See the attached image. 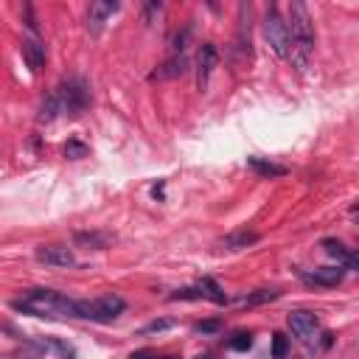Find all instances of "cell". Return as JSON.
Segmentation results:
<instances>
[{"label":"cell","instance_id":"7","mask_svg":"<svg viewBox=\"0 0 359 359\" xmlns=\"http://www.w3.org/2000/svg\"><path fill=\"white\" fill-rule=\"evenodd\" d=\"M34 255L45 266H76L79 264L76 255H73V250L65 247V244H39Z\"/></svg>","mask_w":359,"mask_h":359},{"label":"cell","instance_id":"14","mask_svg":"<svg viewBox=\"0 0 359 359\" xmlns=\"http://www.w3.org/2000/svg\"><path fill=\"white\" fill-rule=\"evenodd\" d=\"M182 73H188V56H185V53H171V56L151 73V79H177V76H182Z\"/></svg>","mask_w":359,"mask_h":359},{"label":"cell","instance_id":"6","mask_svg":"<svg viewBox=\"0 0 359 359\" xmlns=\"http://www.w3.org/2000/svg\"><path fill=\"white\" fill-rule=\"evenodd\" d=\"M264 36H266L269 48L275 50V56L289 59V28H286V20L280 17V11L275 6L266 8V14H264Z\"/></svg>","mask_w":359,"mask_h":359},{"label":"cell","instance_id":"10","mask_svg":"<svg viewBox=\"0 0 359 359\" xmlns=\"http://www.w3.org/2000/svg\"><path fill=\"white\" fill-rule=\"evenodd\" d=\"M20 50H22V59H25V65H28V70L31 73H39L42 67H45V59H48V53H45V45H42V39L39 36H22V45H20Z\"/></svg>","mask_w":359,"mask_h":359},{"label":"cell","instance_id":"9","mask_svg":"<svg viewBox=\"0 0 359 359\" xmlns=\"http://www.w3.org/2000/svg\"><path fill=\"white\" fill-rule=\"evenodd\" d=\"M216 62H219L216 45H213V42H202L199 56H196V87H199V90H205V84H208V79H210Z\"/></svg>","mask_w":359,"mask_h":359},{"label":"cell","instance_id":"18","mask_svg":"<svg viewBox=\"0 0 359 359\" xmlns=\"http://www.w3.org/2000/svg\"><path fill=\"white\" fill-rule=\"evenodd\" d=\"M14 359H45V342L28 339V342L22 345V351L14 353Z\"/></svg>","mask_w":359,"mask_h":359},{"label":"cell","instance_id":"26","mask_svg":"<svg viewBox=\"0 0 359 359\" xmlns=\"http://www.w3.org/2000/svg\"><path fill=\"white\" fill-rule=\"evenodd\" d=\"M222 328V320H205V323H196V331H202V334H213V331H219Z\"/></svg>","mask_w":359,"mask_h":359},{"label":"cell","instance_id":"3","mask_svg":"<svg viewBox=\"0 0 359 359\" xmlns=\"http://www.w3.org/2000/svg\"><path fill=\"white\" fill-rule=\"evenodd\" d=\"M286 28H289V59L303 73L309 67L311 53H314V25H311V17H309L306 3L294 0L289 6Z\"/></svg>","mask_w":359,"mask_h":359},{"label":"cell","instance_id":"23","mask_svg":"<svg viewBox=\"0 0 359 359\" xmlns=\"http://www.w3.org/2000/svg\"><path fill=\"white\" fill-rule=\"evenodd\" d=\"M171 300H202V294H199V289H196V283H194V286L177 289V292L171 294Z\"/></svg>","mask_w":359,"mask_h":359},{"label":"cell","instance_id":"22","mask_svg":"<svg viewBox=\"0 0 359 359\" xmlns=\"http://www.w3.org/2000/svg\"><path fill=\"white\" fill-rule=\"evenodd\" d=\"M87 154V146L81 143V140H67V146H65V157H70V160H79V157H84Z\"/></svg>","mask_w":359,"mask_h":359},{"label":"cell","instance_id":"1","mask_svg":"<svg viewBox=\"0 0 359 359\" xmlns=\"http://www.w3.org/2000/svg\"><path fill=\"white\" fill-rule=\"evenodd\" d=\"M90 107V84L79 76H67L62 79L53 93L42 101V109H39V121H53L59 115H81L84 109Z\"/></svg>","mask_w":359,"mask_h":359},{"label":"cell","instance_id":"20","mask_svg":"<svg viewBox=\"0 0 359 359\" xmlns=\"http://www.w3.org/2000/svg\"><path fill=\"white\" fill-rule=\"evenodd\" d=\"M272 359H283L286 353H289V337L286 334H280V331H275L272 334Z\"/></svg>","mask_w":359,"mask_h":359},{"label":"cell","instance_id":"8","mask_svg":"<svg viewBox=\"0 0 359 359\" xmlns=\"http://www.w3.org/2000/svg\"><path fill=\"white\" fill-rule=\"evenodd\" d=\"M345 278L342 266H317V269H300V280L309 286H339Z\"/></svg>","mask_w":359,"mask_h":359},{"label":"cell","instance_id":"27","mask_svg":"<svg viewBox=\"0 0 359 359\" xmlns=\"http://www.w3.org/2000/svg\"><path fill=\"white\" fill-rule=\"evenodd\" d=\"M129 359H157V356H151L149 351H137V353H132Z\"/></svg>","mask_w":359,"mask_h":359},{"label":"cell","instance_id":"12","mask_svg":"<svg viewBox=\"0 0 359 359\" xmlns=\"http://www.w3.org/2000/svg\"><path fill=\"white\" fill-rule=\"evenodd\" d=\"M323 250H325L331 258H337V266H342L345 272L356 269V255H353V250H348L339 238H323Z\"/></svg>","mask_w":359,"mask_h":359},{"label":"cell","instance_id":"5","mask_svg":"<svg viewBox=\"0 0 359 359\" xmlns=\"http://www.w3.org/2000/svg\"><path fill=\"white\" fill-rule=\"evenodd\" d=\"M286 325L292 331V337L297 342H303L306 348H314V342L320 339V320L314 311H306V309H294L286 314Z\"/></svg>","mask_w":359,"mask_h":359},{"label":"cell","instance_id":"11","mask_svg":"<svg viewBox=\"0 0 359 359\" xmlns=\"http://www.w3.org/2000/svg\"><path fill=\"white\" fill-rule=\"evenodd\" d=\"M118 11H121V3H112V0L90 3V8H87V28H90L93 34H98V31L104 28V22H107L112 14H118Z\"/></svg>","mask_w":359,"mask_h":359},{"label":"cell","instance_id":"28","mask_svg":"<svg viewBox=\"0 0 359 359\" xmlns=\"http://www.w3.org/2000/svg\"><path fill=\"white\" fill-rule=\"evenodd\" d=\"M157 359H174V356H157Z\"/></svg>","mask_w":359,"mask_h":359},{"label":"cell","instance_id":"21","mask_svg":"<svg viewBox=\"0 0 359 359\" xmlns=\"http://www.w3.org/2000/svg\"><path fill=\"white\" fill-rule=\"evenodd\" d=\"M227 348H230V351H247V348H252V334H250V331L233 334V337L227 339Z\"/></svg>","mask_w":359,"mask_h":359},{"label":"cell","instance_id":"25","mask_svg":"<svg viewBox=\"0 0 359 359\" xmlns=\"http://www.w3.org/2000/svg\"><path fill=\"white\" fill-rule=\"evenodd\" d=\"M174 325V320H151L149 325H143L140 328V334H154V331H165V328H171Z\"/></svg>","mask_w":359,"mask_h":359},{"label":"cell","instance_id":"15","mask_svg":"<svg viewBox=\"0 0 359 359\" xmlns=\"http://www.w3.org/2000/svg\"><path fill=\"white\" fill-rule=\"evenodd\" d=\"M247 165H250L261 180H278V177L286 174V165H278V163H272V160H266V157H247Z\"/></svg>","mask_w":359,"mask_h":359},{"label":"cell","instance_id":"2","mask_svg":"<svg viewBox=\"0 0 359 359\" xmlns=\"http://www.w3.org/2000/svg\"><path fill=\"white\" fill-rule=\"evenodd\" d=\"M11 309L31 317L59 320V317H76V300L56 292V289H28L22 297L11 300Z\"/></svg>","mask_w":359,"mask_h":359},{"label":"cell","instance_id":"17","mask_svg":"<svg viewBox=\"0 0 359 359\" xmlns=\"http://www.w3.org/2000/svg\"><path fill=\"white\" fill-rule=\"evenodd\" d=\"M278 297H280V289H255V292L241 294L236 303L238 306H264V303H272Z\"/></svg>","mask_w":359,"mask_h":359},{"label":"cell","instance_id":"4","mask_svg":"<svg viewBox=\"0 0 359 359\" xmlns=\"http://www.w3.org/2000/svg\"><path fill=\"white\" fill-rule=\"evenodd\" d=\"M126 300L121 294H101L93 300H76V317L90 323H112L123 314Z\"/></svg>","mask_w":359,"mask_h":359},{"label":"cell","instance_id":"16","mask_svg":"<svg viewBox=\"0 0 359 359\" xmlns=\"http://www.w3.org/2000/svg\"><path fill=\"white\" fill-rule=\"evenodd\" d=\"M196 289H199L202 300H210V303H216V306H224V303H227L224 289H222L213 278H199V280H196Z\"/></svg>","mask_w":359,"mask_h":359},{"label":"cell","instance_id":"24","mask_svg":"<svg viewBox=\"0 0 359 359\" xmlns=\"http://www.w3.org/2000/svg\"><path fill=\"white\" fill-rule=\"evenodd\" d=\"M45 345H50V348H56L62 359H73V356H76V348H73V345H67V342H62V339H48Z\"/></svg>","mask_w":359,"mask_h":359},{"label":"cell","instance_id":"13","mask_svg":"<svg viewBox=\"0 0 359 359\" xmlns=\"http://www.w3.org/2000/svg\"><path fill=\"white\" fill-rule=\"evenodd\" d=\"M258 233L255 230H233V233H227L222 241H219V247L222 250H227V252H238V250H247V247H252V244H258Z\"/></svg>","mask_w":359,"mask_h":359},{"label":"cell","instance_id":"19","mask_svg":"<svg viewBox=\"0 0 359 359\" xmlns=\"http://www.w3.org/2000/svg\"><path fill=\"white\" fill-rule=\"evenodd\" d=\"M76 241L79 244H87L93 250H104L109 244V236H104V233H76Z\"/></svg>","mask_w":359,"mask_h":359}]
</instances>
